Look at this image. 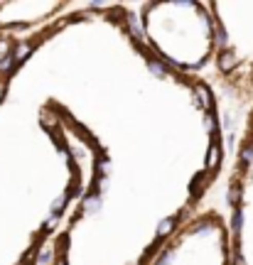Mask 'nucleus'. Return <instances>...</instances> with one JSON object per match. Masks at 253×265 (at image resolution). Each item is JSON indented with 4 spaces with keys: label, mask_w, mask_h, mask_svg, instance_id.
<instances>
[{
    "label": "nucleus",
    "mask_w": 253,
    "mask_h": 265,
    "mask_svg": "<svg viewBox=\"0 0 253 265\" xmlns=\"http://www.w3.org/2000/svg\"><path fill=\"white\" fill-rule=\"evenodd\" d=\"M145 42L179 71H199L214 54V25L207 3L170 0L140 5Z\"/></svg>",
    "instance_id": "nucleus-1"
},
{
    "label": "nucleus",
    "mask_w": 253,
    "mask_h": 265,
    "mask_svg": "<svg viewBox=\"0 0 253 265\" xmlns=\"http://www.w3.org/2000/svg\"><path fill=\"white\" fill-rule=\"evenodd\" d=\"M214 25V71L236 101L253 103V0L207 3Z\"/></svg>",
    "instance_id": "nucleus-2"
},
{
    "label": "nucleus",
    "mask_w": 253,
    "mask_h": 265,
    "mask_svg": "<svg viewBox=\"0 0 253 265\" xmlns=\"http://www.w3.org/2000/svg\"><path fill=\"white\" fill-rule=\"evenodd\" d=\"M226 206L231 265H253V106L236 145L226 187Z\"/></svg>",
    "instance_id": "nucleus-3"
},
{
    "label": "nucleus",
    "mask_w": 253,
    "mask_h": 265,
    "mask_svg": "<svg viewBox=\"0 0 253 265\" xmlns=\"http://www.w3.org/2000/svg\"><path fill=\"white\" fill-rule=\"evenodd\" d=\"M150 265H231L226 219L209 209L182 221Z\"/></svg>",
    "instance_id": "nucleus-4"
},
{
    "label": "nucleus",
    "mask_w": 253,
    "mask_h": 265,
    "mask_svg": "<svg viewBox=\"0 0 253 265\" xmlns=\"http://www.w3.org/2000/svg\"><path fill=\"white\" fill-rule=\"evenodd\" d=\"M71 8V3H42V0H15L0 3V32L10 30H30L42 22L57 17L59 12Z\"/></svg>",
    "instance_id": "nucleus-5"
}]
</instances>
